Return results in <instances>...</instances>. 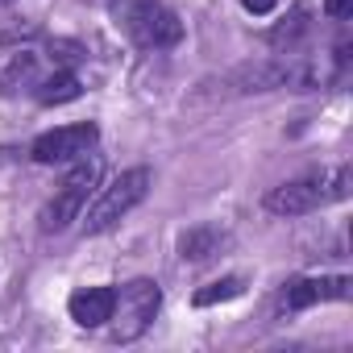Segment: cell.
<instances>
[{
	"instance_id": "10",
	"label": "cell",
	"mask_w": 353,
	"mask_h": 353,
	"mask_svg": "<svg viewBox=\"0 0 353 353\" xmlns=\"http://www.w3.org/2000/svg\"><path fill=\"white\" fill-rule=\"evenodd\" d=\"M307 30H312V13H307V5H295V9L266 34V42H270L274 50H295V46L307 38Z\"/></svg>"
},
{
	"instance_id": "12",
	"label": "cell",
	"mask_w": 353,
	"mask_h": 353,
	"mask_svg": "<svg viewBox=\"0 0 353 353\" xmlns=\"http://www.w3.org/2000/svg\"><path fill=\"white\" fill-rule=\"evenodd\" d=\"M237 295H245V279L241 274H225V279H216V283L196 291V307H212V303H225V299H237Z\"/></svg>"
},
{
	"instance_id": "11",
	"label": "cell",
	"mask_w": 353,
	"mask_h": 353,
	"mask_svg": "<svg viewBox=\"0 0 353 353\" xmlns=\"http://www.w3.org/2000/svg\"><path fill=\"white\" fill-rule=\"evenodd\" d=\"M79 92H83V83H79L75 71H54V75H46V79L34 83V96H38L42 104H67V100H75Z\"/></svg>"
},
{
	"instance_id": "1",
	"label": "cell",
	"mask_w": 353,
	"mask_h": 353,
	"mask_svg": "<svg viewBox=\"0 0 353 353\" xmlns=\"http://www.w3.org/2000/svg\"><path fill=\"white\" fill-rule=\"evenodd\" d=\"M349 188H353L349 166H328V170H316V174H303V179L270 188L266 192V212H274V216H307V212H316L324 204L349 200Z\"/></svg>"
},
{
	"instance_id": "15",
	"label": "cell",
	"mask_w": 353,
	"mask_h": 353,
	"mask_svg": "<svg viewBox=\"0 0 353 353\" xmlns=\"http://www.w3.org/2000/svg\"><path fill=\"white\" fill-rule=\"evenodd\" d=\"M0 5H9V0H0Z\"/></svg>"
},
{
	"instance_id": "7",
	"label": "cell",
	"mask_w": 353,
	"mask_h": 353,
	"mask_svg": "<svg viewBox=\"0 0 353 353\" xmlns=\"http://www.w3.org/2000/svg\"><path fill=\"white\" fill-rule=\"evenodd\" d=\"M349 274H303V279H291L283 287V299L279 307L283 312H303L312 303H328V299H349Z\"/></svg>"
},
{
	"instance_id": "9",
	"label": "cell",
	"mask_w": 353,
	"mask_h": 353,
	"mask_svg": "<svg viewBox=\"0 0 353 353\" xmlns=\"http://www.w3.org/2000/svg\"><path fill=\"white\" fill-rule=\"evenodd\" d=\"M229 245V233L221 225H196L179 237V258L183 262H208Z\"/></svg>"
},
{
	"instance_id": "14",
	"label": "cell",
	"mask_w": 353,
	"mask_h": 353,
	"mask_svg": "<svg viewBox=\"0 0 353 353\" xmlns=\"http://www.w3.org/2000/svg\"><path fill=\"white\" fill-rule=\"evenodd\" d=\"M349 9H353V0H324V13H328V17H336V21H345V17H349Z\"/></svg>"
},
{
	"instance_id": "13",
	"label": "cell",
	"mask_w": 353,
	"mask_h": 353,
	"mask_svg": "<svg viewBox=\"0 0 353 353\" xmlns=\"http://www.w3.org/2000/svg\"><path fill=\"white\" fill-rule=\"evenodd\" d=\"M274 5H279V0H241V9H245V13H254V17L274 13Z\"/></svg>"
},
{
	"instance_id": "3",
	"label": "cell",
	"mask_w": 353,
	"mask_h": 353,
	"mask_svg": "<svg viewBox=\"0 0 353 353\" xmlns=\"http://www.w3.org/2000/svg\"><path fill=\"white\" fill-rule=\"evenodd\" d=\"M150 183H154V174H150V166H129V170H121L117 179L108 183V188H100L96 192V200L79 212V221H83V233H108V229H117L145 196H150Z\"/></svg>"
},
{
	"instance_id": "5",
	"label": "cell",
	"mask_w": 353,
	"mask_h": 353,
	"mask_svg": "<svg viewBox=\"0 0 353 353\" xmlns=\"http://www.w3.org/2000/svg\"><path fill=\"white\" fill-rule=\"evenodd\" d=\"M162 307V291L154 279H129L121 291H117V303H112V341L129 345L137 336H145V328L154 324Z\"/></svg>"
},
{
	"instance_id": "6",
	"label": "cell",
	"mask_w": 353,
	"mask_h": 353,
	"mask_svg": "<svg viewBox=\"0 0 353 353\" xmlns=\"http://www.w3.org/2000/svg\"><path fill=\"white\" fill-rule=\"evenodd\" d=\"M100 129L92 121H79V125H63V129H50L42 133L34 145H30V158L38 166H54V162H75L79 154H88L96 145Z\"/></svg>"
},
{
	"instance_id": "4",
	"label": "cell",
	"mask_w": 353,
	"mask_h": 353,
	"mask_svg": "<svg viewBox=\"0 0 353 353\" xmlns=\"http://www.w3.org/2000/svg\"><path fill=\"white\" fill-rule=\"evenodd\" d=\"M100 170L104 166H100L96 154H79L75 158V166L67 170V179L54 188L50 204L42 208V233H63L71 221H79V212L88 208V196L100 183Z\"/></svg>"
},
{
	"instance_id": "8",
	"label": "cell",
	"mask_w": 353,
	"mask_h": 353,
	"mask_svg": "<svg viewBox=\"0 0 353 353\" xmlns=\"http://www.w3.org/2000/svg\"><path fill=\"white\" fill-rule=\"evenodd\" d=\"M112 303H117L112 287H83L67 299V312L79 328H100V324L112 320Z\"/></svg>"
},
{
	"instance_id": "2",
	"label": "cell",
	"mask_w": 353,
	"mask_h": 353,
	"mask_svg": "<svg viewBox=\"0 0 353 353\" xmlns=\"http://www.w3.org/2000/svg\"><path fill=\"white\" fill-rule=\"evenodd\" d=\"M112 21L125 30L141 50H170L183 42V21L162 0H112Z\"/></svg>"
}]
</instances>
